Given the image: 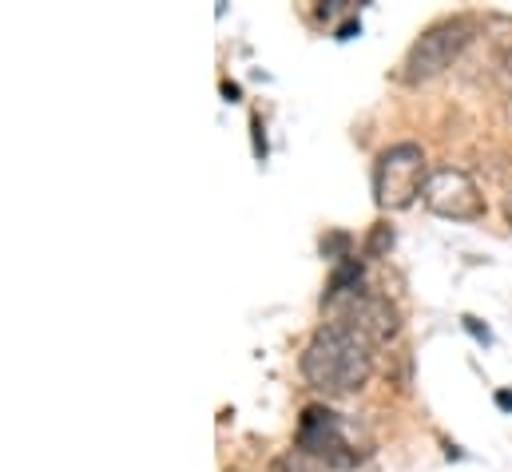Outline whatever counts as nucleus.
Returning a JSON list of instances; mask_svg holds the SVG:
<instances>
[{"mask_svg": "<svg viewBox=\"0 0 512 472\" xmlns=\"http://www.w3.org/2000/svg\"><path fill=\"white\" fill-rule=\"evenodd\" d=\"M505 223L512 227V187H509V195H505Z\"/></svg>", "mask_w": 512, "mask_h": 472, "instance_id": "obj_10", "label": "nucleus"}, {"mask_svg": "<svg viewBox=\"0 0 512 472\" xmlns=\"http://www.w3.org/2000/svg\"><path fill=\"white\" fill-rule=\"evenodd\" d=\"M421 203H425V211H433L437 219H449V223H473L485 215V195H481L477 179L461 167H433L421 187Z\"/></svg>", "mask_w": 512, "mask_h": 472, "instance_id": "obj_6", "label": "nucleus"}, {"mask_svg": "<svg viewBox=\"0 0 512 472\" xmlns=\"http://www.w3.org/2000/svg\"><path fill=\"white\" fill-rule=\"evenodd\" d=\"M465 326H469V330H473L481 342H489V330H481V326H477V318H465Z\"/></svg>", "mask_w": 512, "mask_h": 472, "instance_id": "obj_9", "label": "nucleus"}, {"mask_svg": "<svg viewBox=\"0 0 512 472\" xmlns=\"http://www.w3.org/2000/svg\"><path fill=\"white\" fill-rule=\"evenodd\" d=\"M302 377L314 393L354 397L374 377V350L362 338H354L346 326L326 322L302 350Z\"/></svg>", "mask_w": 512, "mask_h": 472, "instance_id": "obj_1", "label": "nucleus"}, {"mask_svg": "<svg viewBox=\"0 0 512 472\" xmlns=\"http://www.w3.org/2000/svg\"><path fill=\"white\" fill-rule=\"evenodd\" d=\"M469 40H473V20H465V16L437 20L433 28H425V32L409 44L405 64H401V68H405V80H409V84H425V80L449 72L453 60L465 52Z\"/></svg>", "mask_w": 512, "mask_h": 472, "instance_id": "obj_4", "label": "nucleus"}, {"mask_svg": "<svg viewBox=\"0 0 512 472\" xmlns=\"http://www.w3.org/2000/svg\"><path fill=\"white\" fill-rule=\"evenodd\" d=\"M270 472H326V465L314 461V457H306L302 449H290V453H282V457L270 465Z\"/></svg>", "mask_w": 512, "mask_h": 472, "instance_id": "obj_7", "label": "nucleus"}, {"mask_svg": "<svg viewBox=\"0 0 512 472\" xmlns=\"http://www.w3.org/2000/svg\"><path fill=\"white\" fill-rule=\"evenodd\" d=\"M425 179H429L425 151L417 143H393L374 163V199L382 211H405L413 199H421Z\"/></svg>", "mask_w": 512, "mask_h": 472, "instance_id": "obj_3", "label": "nucleus"}, {"mask_svg": "<svg viewBox=\"0 0 512 472\" xmlns=\"http://www.w3.org/2000/svg\"><path fill=\"white\" fill-rule=\"evenodd\" d=\"M497 405H501V409H512V393H497Z\"/></svg>", "mask_w": 512, "mask_h": 472, "instance_id": "obj_11", "label": "nucleus"}, {"mask_svg": "<svg viewBox=\"0 0 512 472\" xmlns=\"http://www.w3.org/2000/svg\"><path fill=\"white\" fill-rule=\"evenodd\" d=\"M330 310H334V322L346 326L354 338H362L370 350L389 346L401 334V314L382 294L342 290V294H330Z\"/></svg>", "mask_w": 512, "mask_h": 472, "instance_id": "obj_5", "label": "nucleus"}, {"mask_svg": "<svg viewBox=\"0 0 512 472\" xmlns=\"http://www.w3.org/2000/svg\"><path fill=\"white\" fill-rule=\"evenodd\" d=\"M497 84H501V88H505V92L512 96V48L505 52V56H501V68H497Z\"/></svg>", "mask_w": 512, "mask_h": 472, "instance_id": "obj_8", "label": "nucleus"}, {"mask_svg": "<svg viewBox=\"0 0 512 472\" xmlns=\"http://www.w3.org/2000/svg\"><path fill=\"white\" fill-rule=\"evenodd\" d=\"M306 457L322 461L326 469H358L370 457V437L362 425H354L342 413H330L326 405H310L298 421V441Z\"/></svg>", "mask_w": 512, "mask_h": 472, "instance_id": "obj_2", "label": "nucleus"}]
</instances>
